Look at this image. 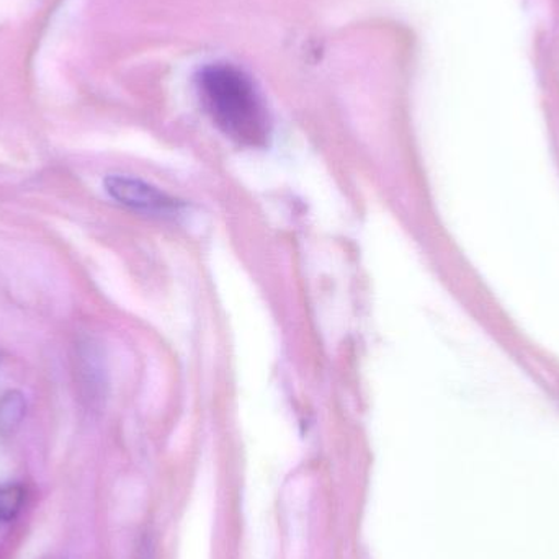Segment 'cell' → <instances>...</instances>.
Instances as JSON below:
<instances>
[{"instance_id": "1", "label": "cell", "mask_w": 559, "mask_h": 559, "mask_svg": "<svg viewBox=\"0 0 559 559\" xmlns=\"http://www.w3.org/2000/svg\"><path fill=\"white\" fill-rule=\"evenodd\" d=\"M200 100L215 127L246 147H264L271 117L252 79L231 62H212L197 78Z\"/></svg>"}, {"instance_id": "2", "label": "cell", "mask_w": 559, "mask_h": 559, "mask_svg": "<svg viewBox=\"0 0 559 559\" xmlns=\"http://www.w3.org/2000/svg\"><path fill=\"white\" fill-rule=\"evenodd\" d=\"M105 190L120 205L146 215L174 216L182 209V203L173 197L134 177L108 176Z\"/></svg>"}, {"instance_id": "3", "label": "cell", "mask_w": 559, "mask_h": 559, "mask_svg": "<svg viewBox=\"0 0 559 559\" xmlns=\"http://www.w3.org/2000/svg\"><path fill=\"white\" fill-rule=\"evenodd\" d=\"M26 401L20 391H9L0 400V432L10 433L22 424Z\"/></svg>"}, {"instance_id": "4", "label": "cell", "mask_w": 559, "mask_h": 559, "mask_svg": "<svg viewBox=\"0 0 559 559\" xmlns=\"http://www.w3.org/2000/svg\"><path fill=\"white\" fill-rule=\"evenodd\" d=\"M25 501V492L22 486H0V522H10L19 515Z\"/></svg>"}, {"instance_id": "5", "label": "cell", "mask_w": 559, "mask_h": 559, "mask_svg": "<svg viewBox=\"0 0 559 559\" xmlns=\"http://www.w3.org/2000/svg\"><path fill=\"white\" fill-rule=\"evenodd\" d=\"M138 559H157L156 545H154L153 537L146 535L141 540L140 550H138Z\"/></svg>"}]
</instances>
